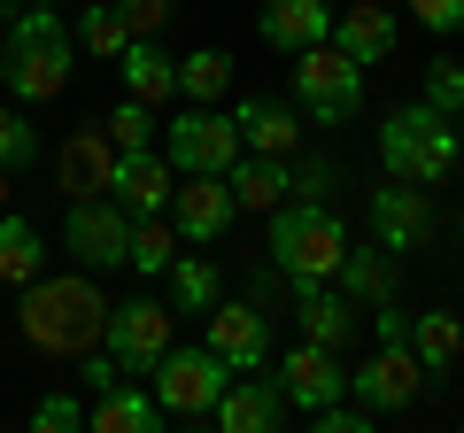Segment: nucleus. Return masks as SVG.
I'll list each match as a JSON object with an SVG mask.
<instances>
[{"label": "nucleus", "instance_id": "1", "mask_svg": "<svg viewBox=\"0 0 464 433\" xmlns=\"http://www.w3.org/2000/svg\"><path fill=\"white\" fill-rule=\"evenodd\" d=\"M70 70H78V39H70L63 8L32 0L24 16L0 24V78H8V93H16L24 109L63 101V93H70Z\"/></svg>", "mask_w": 464, "mask_h": 433}, {"label": "nucleus", "instance_id": "2", "mask_svg": "<svg viewBox=\"0 0 464 433\" xmlns=\"http://www.w3.org/2000/svg\"><path fill=\"white\" fill-rule=\"evenodd\" d=\"M16 325H24V341H32L39 356H85V349H101L109 294L93 286V271H63V279H47V271H39V279L24 286Z\"/></svg>", "mask_w": 464, "mask_h": 433}, {"label": "nucleus", "instance_id": "3", "mask_svg": "<svg viewBox=\"0 0 464 433\" xmlns=\"http://www.w3.org/2000/svg\"><path fill=\"white\" fill-rule=\"evenodd\" d=\"M380 163H387V178L441 186L449 170L464 163L457 117H441L433 101H402V109H387V117H380Z\"/></svg>", "mask_w": 464, "mask_h": 433}, {"label": "nucleus", "instance_id": "4", "mask_svg": "<svg viewBox=\"0 0 464 433\" xmlns=\"http://www.w3.org/2000/svg\"><path fill=\"white\" fill-rule=\"evenodd\" d=\"M348 255V225L333 201H279L271 209V264H279L286 286L302 279H333Z\"/></svg>", "mask_w": 464, "mask_h": 433}, {"label": "nucleus", "instance_id": "5", "mask_svg": "<svg viewBox=\"0 0 464 433\" xmlns=\"http://www.w3.org/2000/svg\"><path fill=\"white\" fill-rule=\"evenodd\" d=\"M286 101H295L310 124H348L356 109H364V63H348L333 39H317V47L295 54V70H286Z\"/></svg>", "mask_w": 464, "mask_h": 433}, {"label": "nucleus", "instance_id": "6", "mask_svg": "<svg viewBox=\"0 0 464 433\" xmlns=\"http://www.w3.org/2000/svg\"><path fill=\"white\" fill-rule=\"evenodd\" d=\"M148 387H155V402H163V418H179V426H201V418L217 410V395L232 387V364L209 349V341H194V349H179V341H170V349L155 356Z\"/></svg>", "mask_w": 464, "mask_h": 433}, {"label": "nucleus", "instance_id": "7", "mask_svg": "<svg viewBox=\"0 0 464 433\" xmlns=\"http://www.w3.org/2000/svg\"><path fill=\"white\" fill-rule=\"evenodd\" d=\"M170 341H179V310H170V302H109V325H101V349L116 356V371H124V380H148L155 371V356L170 349Z\"/></svg>", "mask_w": 464, "mask_h": 433}, {"label": "nucleus", "instance_id": "8", "mask_svg": "<svg viewBox=\"0 0 464 433\" xmlns=\"http://www.w3.org/2000/svg\"><path fill=\"white\" fill-rule=\"evenodd\" d=\"M163 155H170V170H232L240 163V124L225 117V109H201V101H186V117H170L163 124Z\"/></svg>", "mask_w": 464, "mask_h": 433}, {"label": "nucleus", "instance_id": "9", "mask_svg": "<svg viewBox=\"0 0 464 433\" xmlns=\"http://www.w3.org/2000/svg\"><path fill=\"white\" fill-rule=\"evenodd\" d=\"M124 240H132V209L124 201H109V194H85V201H70V216H63V248L78 255V271H124Z\"/></svg>", "mask_w": 464, "mask_h": 433}, {"label": "nucleus", "instance_id": "10", "mask_svg": "<svg viewBox=\"0 0 464 433\" xmlns=\"http://www.w3.org/2000/svg\"><path fill=\"white\" fill-rule=\"evenodd\" d=\"M364 216H372V240H380L387 255H411V248H426V240L441 233L433 194H426V186H411V178H380V194L364 201Z\"/></svg>", "mask_w": 464, "mask_h": 433}, {"label": "nucleus", "instance_id": "11", "mask_svg": "<svg viewBox=\"0 0 464 433\" xmlns=\"http://www.w3.org/2000/svg\"><path fill=\"white\" fill-rule=\"evenodd\" d=\"M348 395L364 402V410L395 418V410H411V402L426 395V364L411 356V341H380V349H372V364L348 371Z\"/></svg>", "mask_w": 464, "mask_h": 433}, {"label": "nucleus", "instance_id": "12", "mask_svg": "<svg viewBox=\"0 0 464 433\" xmlns=\"http://www.w3.org/2000/svg\"><path fill=\"white\" fill-rule=\"evenodd\" d=\"M271 380H279L286 410H325V402L348 395V364H341V349H325V341H295L286 356H271Z\"/></svg>", "mask_w": 464, "mask_h": 433}, {"label": "nucleus", "instance_id": "13", "mask_svg": "<svg viewBox=\"0 0 464 433\" xmlns=\"http://www.w3.org/2000/svg\"><path fill=\"white\" fill-rule=\"evenodd\" d=\"M232 216H240V201H232L225 170H186L179 186H170V225H179L186 248H209V240L232 233Z\"/></svg>", "mask_w": 464, "mask_h": 433}, {"label": "nucleus", "instance_id": "14", "mask_svg": "<svg viewBox=\"0 0 464 433\" xmlns=\"http://www.w3.org/2000/svg\"><path fill=\"white\" fill-rule=\"evenodd\" d=\"M201 341L232 371H271V310H256V302H217L201 317Z\"/></svg>", "mask_w": 464, "mask_h": 433}, {"label": "nucleus", "instance_id": "15", "mask_svg": "<svg viewBox=\"0 0 464 433\" xmlns=\"http://www.w3.org/2000/svg\"><path fill=\"white\" fill-rule=\"evenodd\" d=\"M170 186H179V170H170L163 148H116L109 201H124L132 216H163V209H170Z\"/></svg>", "mask_w": 464, "mask_h": 433}, {"label": "nucleus", "instance_id": "16", "mask_svg": "<svg viewBox=\"0 0 464 433\" xmlns=\"http://www.w3.org/2000/svg\"><path fill=\"white\" fill-rule=\"evenodd\" d=\"M209 426H225V433H271V426H286L279 380H271V371H232V387L217 395Z\"/></svg>", "mask_w": 464, "mask_h": 433}, {"label": "nucleus", "instance_id": "17", "mask_svg": "<svg viewBox=\"0 0 464 433\" xmlns=\"http://www.w3.org/2000/svg\"><path fill=\"white\" fill-rule=\"evenodd\" d=\"M333 47L348 54V63H364V70H380L387 54H395V39H402V24L387 16L380 0H356V8H333Z\"/></svg>", "mask_w": 464, "mask_h": 433}, {"label": "nucleus", "instance_id": "18", "mask_svg": "<svg viewBox=\"0 0 464 433\" xmlns=\"http://www.w3.org/2000/svg\"><path fill=\"white\" fill-rule=\"evenodd\" d=\"M232 124H240V148H248V155H295L302 148V109H295V101L248 93L240 109H232Z\"/></svg>", "mask_w": 464, "mask_h": 433}, {"label": "nucleus", "instance_id": "19", "mask_svg": "<svg viewBox=\"0 0 464 433\" xmlns=\"http://www.w3.org/2000/svg\"><path fill=\"white\" fill-rule=\"evenodd\" d=\"M85 426L93 433H155V426H170V418H163V402H155V387L109 380L93 402H85Z\"/></svg>", "mask_w": 464, "mask_h": 433}, {"label": "nucleus", "instance_id": "20", "mask_svg": "<svg viewBox=\"0 0 464 433\" xmlns=\"http://www.w3.org/2000/svg\"><path fill=\"white\" fill-rule=\"evenodd\" d=\"M325 32H333V8H325V0H264V8H256V39L279 47V54L317 47Z\"/></svg>", "mask_w": 464, "mask_h": 433}, {"label": "nucleus", "instance_id": "21", "mask_svg": "<svg viewBox=\"0 0 464 433\" xmlns=\"http://www.w3.org/2000/svg\"><path fill=\"white\" fill-rule=\"evenodd\" d=\"M54 170H63V194L70 201H85V194H109V178H116V140L101 132H70L63 140V155H54Z\"/></svg>", "mask_w": 464, "mask_h": 433}, {"label": "nucleus", "instance_id": "22", "mask_svg": "<svg viewBox=\"0 0 464 433\" xmlns=\"http://www.w3.org/2000/svg\"><path fill=\"white\" fill-rule=\"evenodd\" d=\"M295 317H302V341H325V349H348V333H356V302L333 279H302L295 286Z\"/></svg>", "mask_w": 464, "mask_h": 433}, {"label": "nucleus", "instance_id": "23", "mask_svg": "<svg viewBox=\"0 0 464 433\" xmlns=\"http://www.w3.org/2000/svg\"><path fill=\"white\" fill-rule=\"evenodd\" d=\"M225 186L240 209H279V201H295V163L286 155H240L225 170Z\"/></svg>", "mask_w": 464, "mask_h": 433}, {"label": "nucleus", "instance_id": "24", "mask_svg": "<svg viewBox=\"0 0 464 433\" xmlns=\"http://www.w3.org/2000/svg\"><path fill=\"white\" fill-rule=\"evenodd\" d=\"M395 279H402V264L380 248V240H348V255H341V271H333V286H341L348 302H380V294H395Z\"/></svg>", "mask_w": 464, "mask_h": 433}, {"label": "nucleus", "instance_id": "25", "mask_svg": "<svg viewBox=\"0 0 464 433\" xmlns=\"http://www.w3.org/2000/svg\"><path fill=\"white\" fill-rule=\"evenodd\" d=\"M116 70H124V93H132V101H148V109L179 93V54H163L155 39H132V47L116 54Z\"/></svg>", "mask_w": 464, "mask_h": 433}, {"label": "nucleus", "instance_id": "26", "mask_svg": "<svg viewBox=\"0 0 464 433\" xmlns=\"http://www.w3.org/2000/svg\"><path fill=\"white\" fill-rule=\"evenodd\" d=\"M163 279H170V294H163V302H170L179 317H209L217 302H225V271H217L209 255H170Z\"/></svg>", "mask_w": 464, "mask_h": 433}, {"label": "nucleus", "instance_id": "27", "mask_svg": "<svg viewBox=\"0 0 464 433\" xmlns=\"http://www.w3.org/2000/svg\"><path fill=\"white\" fill-rule=\"evenodd\" d=\"M411 356L426 364V380L457 371V364H464V317H449V310H418V317H411Z\"/></svg>", "mask_w": 464, "mask_h": 433}, {"label": "nucleus", "instance_id": "28", "mask_svg": "<svg viewBox=\"0 0 464 433\" xmlns=\"http://www.w3.org/2000/svg\"><path fill=\"white\" fill-rule=\"evenodd\" d=\"M39 271H47V240H39L32 216L0 209V286H32Z\"/></svg>", "mask_w": 464, "mask_h": 433}, {"label": "nucleus", "instance_id": "29", "mask_svg": "<svg viewBox=\"0 0 464 433\" xmlns=\"http://www.w3.org/2000/svg\"><path fill=\"white\" fill-rule=\"evenodd\" d=\"M186 240H179V225H170V209L163 216H132V240H124V264L140 271V279H163L170 271V255H179Z\"/></svg>", "mask_w": 464, "mask_h": 433}, {"label": "nucleus", "instance_id": "30", "mask_svg": "<svg viewBox=\"0 0 464 433\" xmlns=\"http://www.w3.org/2000/svg\"><path fill=\"white\" fill-rule=\"evenodd\" d=\"M179 93L201 101V109H217V101L232 93V54H225V47H194V54H179Z\"/></svg>", "mask_w": 464, "mask_h": 433}, {"label": "nucleus", "instance_id": "31", "mask_svg": "<svg viewBox=\"0 0 464 433\" xmlns=\"http://www.w3.org/2000/svg\"><path fill=\"white\" fill-rule=\"evenodd\" d=\"M78 47L93 54V63H116V54L132 47V32H124V16H116V0H109V8H78Z\"/></svg>", "mask_w": 464, "mask_h": 433}, {"label": "nucleus", "instance_id": "32", "mask_svg": "<svg viewBox=\"0 0 464 433\" xmlns=\"http://www.w3.org/2000/svg\"><path fill=\"white\" fill-rule=\"evenodd\" d=\"M39 163V124L24 117V101H0V170H32Z\"/></svg>", "mask_w": 464, "mask_h": 433}, {"label": "nucleus", "instance_id": "33", "mask_svg": "<svg viewBox=\"0 0 464 433\" xmlns=\"http://www.w3.org/2000/svg\"><path fill=\"white\" fill-rule=\"evenodd\" d=\"M101 132H109L116 148H163V124H155V109H148V101H132V93L109 109V124H101Z\"/></svg>", "mask_w": 464, "mask_h": 433}, {"label": "nucleus", "instance_id": "34", "mask_svg": "<svg viewBox=\"0 0 464 433\" xmlns=\"http://www.w3.org/2000/svg\"><path fill=\"white\" fill-rule=\"evenodd\" d=\"M418 101H433L441 117H464V63H457V54H433V63H426V93H418Z\"/></svg>", "mask_w": 464, "mask_h": 433}, {"label": "nucleus", "instance_id": "35", "mask_svg": "<svg viewBox=\"0 0 464 433\" xmlns=\"http://www.w3.org/2000/svg\"><path fill=\"white\" fill-rule=\"evenodd\" d=\"M78 426H85V402H78V395H63V387L32 402V433H78Z\"/></svg>", "mask_w": 464, "mask_h": 433}, {"label": "nucleus", "instance_id": "36", "mask_svg": "<svg viewBox=\"0 0 464 433\" xmlns=\"http://www.w3.org/2000/svg\"><path fill=\"white\" fill-rule=\"evenodd\" d=\"M302 418H310V426L317 433H372V426H380V410H364V402H325V410H302Z\"/></svg>", "mask_w": 464, "mask_h": 433}, {"label": "nucleus", "instance_id": "37", "mask_svg": "<svg viewBox=\"0 0 464 433\" xmlns=\"http://www.w3.org/2000/svg\"><path fill=\"white\" fill-rule=\"evenodd\" d=\"M402 8H411V24L433 32V39H457L464 32V0H402Z\"/></svg>", "mask_w": 464, "mask_h": 433}, {"label": "nucleus", "instance_id": "38", "mask_svg": "<svg viewBox=\"0 0 464 433\" xmlns=\"http://www.w3.org/2000/svg\"><path fill=\"white\" fill-rule=\"evenodd\" d=\"M116 16H124V32H132V39H155L170 16H179V0H116Z\"/></svg>", "mask_w": 464, "mask_h": 433}, {"label": "nucleus", "instance_id": "39", "mask_svg": "<svg viewBox=\"0 0 464 433\" xmlns=\"http://www.w3.org/2000/svg\"><path fill=\"white\" fill-rule=\"evenodd\" d=\"M333 186H341V163L333 155H302L295 163V201H325Z\"/></svg>", "mask_w": 464, "mask_h": 433}, {"label": "nucleus", "instance_id": "40", "mask_svg": "<svg viewBox=\"0 0 464 433\" xmlns=\"http://www.w3.org/2000/svg\"><path fill=\"white\" fill-rule=\"evenodd\" d=\"M372 341H411V310H395V294L372 302Z\"/></svg>", "mask_w": 464, "mask_h": 433}, {"label": "nucleus", "instance_id": "41", "mask_svg": "<svg viewBox=\"0 0 464 433\" xmlns=\"http://www.w3.org/2000/svg\"><path fill=\"white\" fill-rule=\"evenodd\" d=\"M24 8H32V0H0V24H8V16H24Z\"/></svg>", "mask_w": 464, "mask_h": 433}, {"label": "nucleus", "instance_id": "42", "mask_svg": "<svg viewBox=\"0 0 464 433\" xmlns=\"http://www.w3.org/2000/svg\"><path fill=\"white\" fill-rule=\"evenodd\" d=\"M8 201H16V186H8V170H0V209H8Z\"/></svg>", "mask_w": 464, "mask_h": 433}, {"label": "nucleus", "instance_id": "43", "mask_svg": "<svg viewBox=\"0 0 464 433\" xmlns=\"http://www.w3.org/2000/svg\"><path fill=\"white\" fill-rule=\"evenodd\" d=\"M457 148H464V117H457Z\"/></svg>", "mask_w": 464, "mask_h": 433}, {"label": "nucleus", "instance_id": "44", "mask_svg": "<svg viewBox=\"0 0 464 433\" xmlns=\"http://www.w3.org/2000/svg\"><path fill=\"white\" fill-rule=\"evenodd\" d=\"M457 248H464V225H457Z\"/></svg>", "mask_w": 464, "mask_h": 433}, {"label": "nucleus", "instance_id": "45", "mask_svg": "<svg viewBox=\"0 0 464 433\" xmlns=\"http://www.w3.org/2000/svg\"><path fill=\"white\" fill-rule=\"evenodd\" d=\"M47 8H63V0H47Z\"/></svg>", "mask_w": 464, "mask_h": 433}]
</instances>
